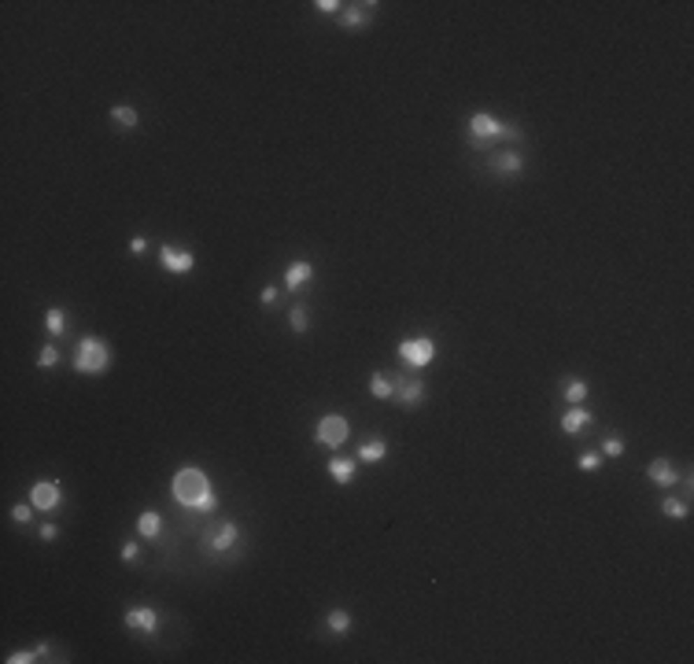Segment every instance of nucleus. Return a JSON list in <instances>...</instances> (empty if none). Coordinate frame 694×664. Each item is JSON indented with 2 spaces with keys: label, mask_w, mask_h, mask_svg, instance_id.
<instances>
[{
  "label": "nucleus",
  "mask_w": 694,
  "mask_h": 664,
  "mask_svg": "<svg viewBox=\"0 0 694 664\" xmlns=\"http://www.w3.org/2000/svg\"><path fill=\"white\" fill-rule=\"evenodd\" d=\"M170 494H174L178 506H185L192 513H211L215 510V487H211V476L203 473L200 465H185L178 469L174 480H170Z\"/></svg>",
  "instance_id": "nucleus-1"
},
{
  "label": "nucleus",
  "mask_w": 694,
  "mask_h": 664,
  "mask_svg": "<svg viewBox=\"0 0 694 664\" xmlns=\"http://www.w3.org/2000/svg\"><path fill=\"white\" fill-rule=\"evenodd\" d=\"M111 369V347L100 336H82L74 347V373L78 376H100Z\"/></svg>",
  "instance_id": "nucleus-2"
},
{
  "label": "nucleus",
  "mask_w": 694,
  "mask_h": 664,
  "mask_svg": "<svg viewBox=\"0 0 694 664\" xmlns=\"http://www.w3.org/2000/svg\"><path fill=\"white\" fill-rule=\"evenodd\" d=\"M465 129H469V140H473V148H488V145H495V140H517V137H521V129L499 122V119H495V115H488V111H477L473 119H469Z\"/></svg>",
  "instance_id": "nucleus-3"
},
{
  "label": "nucleus",
  "mask_w": 694,
  "mask_h": 664,
  "mask_svg": "<svg viewBox=\"0 0 694 664\" xmlns=\"http://www.w3.org/2000/svg\"><path fill=\"white\" fill-rule=\"evenodd\" d=\"M396 355H399L403 366L425 369V366L436 362V340H432V336H407V340H399Z\"/></svg>",
  "instance_id": "nucleus-4"
},
{
  "label": "nucleus",
  "mask_w": 694,
  "mask_h": 664,
  "mask_svg": "<svg viewBox=\"0 0 694 664\" xmlns=\"http://www.w3.org/2000/svg\"><path fill=\"white\" fill-rule=\"evenodd\" d=\"M351 436V421L344 418V413H325V418H318V425H314V443L325 450H336L344 447Z\"/></svg>",
  "instance_id": "nucleus-5"
},
{
  "label": "nucleus",
  "mask_w": 694,
  "mask_h": 664,
  "mask_svg": "<svg viewBox=\"0 0 694 664\" xmlns=\"http://www.w3.org/2000/svg\"><path fill=\"white\" fill-rule=\"evenodd\" d=\"M30 502H34V510H41V513H56L63 506V484L59 480H34Z\"/></svg>",
  "instance_id": "nucleus-6"
},
{
  "label": "nucleus",
  "mask_w": 694,
  "mask_h": 664,
  "mask_svg": "<svg viewBox=\"0 0 694 664\" xmlns=\"http://www.w3.org/2000/svg\"><path fill=\"white\" fill-rule=\"evenodd\" d=\"M159 266H163L166 273H174V277H185V273L196 270V255L189 251V247L163 244V247H159Z\"/></svg>",
  "instance_id": "nucleus-7"
},
{
  "label": "nucleus",
  "mask_w": 694,
  "mask_h": 664,
  "mask_svg": "<svg viewBox=\"0 0 694 664\" xmlns=\"http://www.w3.org/2000/svg\"><path fill=\"white\" fill-rule=\"evenodd\" d=\"M237 539H240L237 520H222V524H215L211 531H207V550L211 554H229L233 546H237Z\"/></svg>",
  "instance_id": "nucleus-8"
},
{
  "label": "nucleus",
  "mask_w": 694,
  "mask_h": 664,
  "mask_svg": "<svg viewBox=\"0 0 694 664\" xmlns=\"http://www.w3.org/2000/svg\"><path fill=\"white\" fill-rule=\"evenodd\" d=\"M126 628L133 635H155L159 631V613L152 605H129L126 609Z\"/></svg>",
  "instance_id": "nucleus-9"
},
{
  "label": "nucleus",
  "mask_w": 694,
  "mask_h": 664,
  "mask_svg": "<svg viewBox=\"0 0 694 664\" xmlns=\"http://www.w3.org/2000/svg\"><path fill=\"white\" fill-rule=\"evenodd\" d=\"M396 381V402L403 410H414L425 402V381L421 376H414V381H403V376H391Z\"/></svg>",
  "instance_id": "nucleus-10"
},
{
  "label": "nucleus",
  "mask_w": 694,
  "mask_h": 664,
  "mask_svg": "<svg viewBox=\"0 0 694 664\" xmlns=\"http://www.w3.org/2000/svg\"><path fill=\"white\" fill-rule=\"evenodd\" d=\"M314 281V266L307 263V258H296V263H288V270H284V288L288 292H299L303 284H310Z\"/></svg>",
  "instance_id": "nucleus-11"
},
{
  "label": "nucleus",
  "mask_w": 694,
  "mask_h": 664,
  "mask_svg": "<svg viewBox=\"0 0 694 664\" xmlns=\"http://www.w3.org/2000/svg\"><path fill=\"white\" fill-rule=\"evenodd\" d=\"M646 480H650V484H658L661 491H669L679 476H676V469H672L669 458H653V462L646 465Z\"/></svg>",
  "instance_id": "nucleus-12"
},
{
  "label": "nucleus",
  "mask_w": 694,
  "mask_h": 664,
  "mask_svg": "<svg viewBox=\"0 0 694 664\" xmlns=\"http://www.w3.org/2000/svg\"><path fill=\"white\" fill-rule=\"evenodd\" d=\"M591 410H587V406H569L565 410V418H561V432H565V436H580L584 432V428H591Z\"/></svg>",
  "instance_id": "nucleus-13"
},
{
  "label": "nucleus",
  "mask_w": 694,
  "mask_h": 664,
  "mask_svg": "<svg viewBox=\"0 0 694 664\" xmlns=\"http://www.w3.org/2000/svg\"><path fill=\"white\" fill-rule=\"evenodd\" d=\"M355 458L362 462V465H377V462H384L388 458V443L377 436V439H362L359 443V450H355Z\"/></svg>",
  "instance_id": "nucleus-14"
},
{
  "label": "nucleus",
  "mask_w": 694,
  "mask_h": 664,
  "mask_svg": "<svg viewBox=\"0 0 694 664\" xmlns=\"http://www.w3.org/2000/svg\"><path fill=\"white\" fill-rule=\"evenodd\" d=\"M355 465H359V458H329V476H333V484H340V487L355 484Z\"/></svg>",
  "instance_id": "nucleus-15"
},
{
  "label": "nucleus",
  "mask_w": 694,
  "mask_h": 664,
  "mask_svg": "<svg viewBox=\"0 0 694 664\" xmlns=\"http://www.w3.org/2000/svg\"><path fill=\"white\" fill-rule=\"evenodd\" d=\"M491 170L495 174H521L525 170V155H517V152H499L491 159Z\"/></svg>",
  "instance_id": "nucleus-16"
},
{
  "label": "nucleus",
  "mask_w": 694,
  "mask_h": 664,
  "mask_svg": "<svg viewBox=\"0 0 694 664\" xmlns=\"http://www.w3.org/2000/svg\"><path fill=\"white\" fill-rule=\"evenodd\" d=\"M587 392H591V388H587V381H580V376H569L565 388H561V395H565L569 406H584V402H587Z\"/></svg>",
  "instance_id": "nucleus-17"
},
{
  "label": "nucleus",
  "mask_w": 694,
  "mask_h": 664,
  "mask_svg": "<svg viewBox=\"0 0 694 664\" xmlns=\"http://www.w3.org/2000/svg\"><path fill=\"white\" fill-rule=\"evenodd\" d=\"M137 531H140V539H155L163 531V517L155 513V510H144L140 517H137Z\"/></svg>",
  "instance_id": "nucleus-18"
},
{
  "label": "nucleus",
  "mask_w": 694,
  "mask_h": 664,
  "mask_svg": "<svg viewBox=\"0 0 694 664\" xmlns=\"http://www.w3.org/2000/svg\"><path fill=\"white\" fill-rule=\"evenodd\" d=\"M370 8H377V4H359V8H347L344 15H340V26H344V30H359V26H366V22H370Z\"/></svg>",
  "instance_id": "nucleus-19"
},
{
  "label": "nucleus",
  "mask_w": 694,
  "mask_h": 664,
  "mask_svg": "<svg viewBox=\"0 0 694 664\" xmlns=\"http://www.w3.org/2000/svg\"><path fill=\"white\" fill-rule=\"evenodd\" d=\"M370 395L381 399V402H384V399H396V381H391L388 373H373V376H370Z\"/></svg>",
  "instance_id": "nucleus-20"
},
{
  "label": "nucleus",
  "mask_w": 694,
  "mask_h": 664,
  "mask_svg": "<svg viewBox=\"0 0 694 664\" xmlns=\"http://www.w3.org/2000/svg\"><path fill=\"white\" fill-rule=\"evenodd\" d=\"M111 122L119 129H137L140 126V115L137 108H126V103H119V108H111Z\"/></svg>",
  "instance_id": "nucleus-21"
},
{
  "label": "nucleus",
  "mask_w": 694,
  "mask_h": 664,
  "mask_svg": "<svg viewBox=\"0 0 694 664\" xmlns=\"http://www.w3.org/2000/svg\"><path fill=\"white\" fill-rule=\"evenodd\" d=\"M661 513L669 517V520H687V517H691V506H687L684 499H672V494H665V499H661Z\"/></svg>",
  "instance_id": "nucleus-22"
},
{
  "label": "nucleus",
  "mask_w": 694,
  "mask_h": 664,
  "mask_svg": "<svg viewBox=\"0 0 694 664\" xmlns=\"http://www.w3.org/2000/svg\"><path fill=\"white\" fill-rule=\"evenodd\" d=\"M351 624H355V620H351L347 609H333V613L325 617V628H329L333 635H351Z\"/></svg>",
  "instance_id": "nucleus-23"
},
{
  "label": "nucleus",
  "mask_w": 694,
  "mask_h": 664,
  "mask_svg": "<svg viewBox=\"0 0 694 664\" xmlns=\"http://www.w3.org/2000/svg\"><path fill=\"white\" fill-rule=\"evenodd\" d=\"M45 329H48V336H63V329H67V314H63L59 307L45 310Z\"/></svg>",
  "instance_id": "nucleus-24"
},
{
  "label": "nucleus",
  "mask_w": 694,
  "mask_h": 664,
  "mask_svg": "<svg viewBox=\"0 0 694 664\" xmlns=\"http://www.w3.org/2000/svg\"><path fill=\"white\" fill-rule=\"evenodd\" d=\"M602 458H624V439L621 436H606V439H602Z\"/></svg>",
  "instance_id": "nucleus-25"
},
{
  "label": "nucleus",
  "mask_w": 694,
  "mask_h": 664,
  "mask_svg": "<svg viewBox=\"0 0 694 664\" xmlns=\"http://www.w3.org/2000/svg\"><path fill=\"white\" fill-rule=\"evenodd\" d=\"M37 366H41V369H56L59 366V351L56 347H41V355H37Z\"/></svg>",
  "instance_id": "nucleus-26"
},
{
  "label": "nucleus",
  "mask_w": 694,
  "mask_h": 664,
  "mask_svg": "<svg viewBox=\"0 0 694 664\" xmlns=\"http://www.w3.org/2000/svg\"><path fill=\"white\" fill-rule=\"evenodd\" d=\"M11 520L26 528V524L34 520V502H30V506H22V502H19V506H11Z\"/></svg>",
  "instance_id": "nucleus-27"
},
{
  "label": "nucleus",
  "mask_w": 694,
  "mask_h": 664,
  "mask_svg": "<svg viewBox=\"0 0 694 664\" xmlns=\"http://www.w3.org/2000/svg\"><path fill=\"white\" fill-rule=\"evenodd\" d=\"M598 465H602V454H595V450H587V454L576 458V469H584V473H595Z\"/></svg>",
  "instance_id": "nucleus-28"
},
{
  "label": "nucleus",
  "mask_w": 694,
  "mask_h": 664,
  "mask_svg": "<svg viewBox=\"0 0 694 664\" xmlns=\"http://www.w3.org/2000/svg\"><path fill=\"white\" fill-rule=\"evenodd\" d=\"M288 321H292V329H296V332H307V307H292Z\"/></svg>",
  "instance_id": "nucleus-29"
},
{
  "label": "nucleus",
  "mask_w": 694,
  "mask_h": 664,
  "mask_svg": "<svg viewBox=\"0 0 694 664\" xmlns=\"http://www.w3.org/2000/svg\"><path fill=\"white\" fill-rule=\"evenodd\" d=\"M8 664H30V661H37V649H15L11 657H4Z\"/></svg>",
  "instance_id": "nucleus-30"
},
{
  "label": "nucleus",
  "mask_w": 694,
  "mask_h": 664,
  "mask_svg": "<svg viewBox=\"0 0 694 664\" xmlns=\"http://www.w3.org/2000/svg\"><path fill=\"white\" fill-rule=\"evenodd\" d=\"M137 557H140V543L129 539V543L122 546V561H137Z\"/></svg>",
  "instance_id": "nucleus-31"
},
{
  "label": "nucleus",
  "mask_w": 694,
  "mask_h": 664,
  "mask_svg": "<svg viewBox=\"0 0 694 664\" xmlns=\"http://www.w3.org/2000/svg\"><path fill=\"white\" fill-rule=\"evenodd\" d=\"M56 539H59V528L52 524V520H48V524H41V543H56Z\"/></svg>",
  "instance_id": "nucleus-32"
},
{
  "label": "nucleus",
  "mask_w": 694,
  "mask_h": 664,
  "mask_svg": "<svg viewBox=\"0 0 694 664\" xmlns=\"http://www.w3.org/2000/svg\"><path fill=\"white\" fill-rule=\"evenodd\" d=\"M314 8H318L321 15H336V11H340V4H336V0H318Z\"/></svg>",
  "instance_id": "nucleus-33"
},
{
  "label": "nucleus",
  "mask_w": 694,
  "mask_h": 664,
  "mask_svg": "<svg viewBox=\"0 0 694 664\" xmlns=\"http://www.w3.org/2000/svg\"><path fill=\"white\" fill-rule=\"evenodd\" d=\"M129 251H133V255H144V251H148V240H144V237H133V240H129Z\"/></svg>",
  "instance_id": "nucleus-34"
},
{
  "label": "nucleus",
  "mask_w": 694,
  "mask_h": 664,
  "mask_svg": "<svg viewBox=\"0 0 694 664\" xmlns=\"http://www.w3.org/2000/svg\"><path fill=\"white\" fill-rule=\"evenodd\" d=\"M277 303V288H263V307H273Z\"/></svg>",
  "instance_id": "nucleus-35"
}]
</instances>
